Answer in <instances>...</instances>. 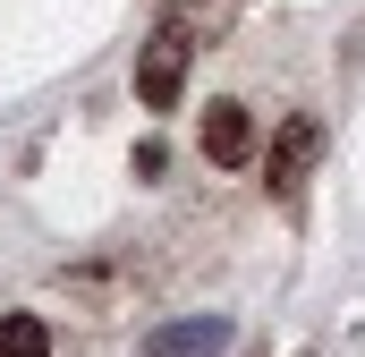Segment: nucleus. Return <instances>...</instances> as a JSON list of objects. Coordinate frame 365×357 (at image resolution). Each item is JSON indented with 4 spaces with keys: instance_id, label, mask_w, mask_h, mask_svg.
<instances>
[{
    "instance_id": "obj_4",
    "label": "nucleus",
    "mask_w": 365,
    "mask_h": 357,
    "mask_svg": "<svg viewBox=\"0 0 365 357\" xmlns=\"http://www.w3.org/2000/svg\"><path fill=\"white\" fill-rule=\"evenodd\" d=\"M314 145H323V136H314V119H289V128H280V145H272V187H280V196H289L297 171L314 162Z\"/></svg>"
},
{
    "instance_id": "obj_3",
    "label": "nucleus",
    "mask_w": 365,
    "mask_h": 357,
    "mask_svg": "<svg viewBox=\"0 0 365 357\" xmlns=\"http://www.w3.org/2000/svg\"><path fill=\"white\" fill-rule=\"evenodd\" d=\"M204 154H212V162H230V171H238V162H247V154H255V119H247V111H238V102H212V111H204Z\"/></svg>"
},
{
    "instance_id": "obj_1",
    "label": "nucleus",
    "mask_w": 365,
    "mask_h": 357,
    "mask_svg": "<svg viewBox=\"0 0 365 357\" xmlns=\"http://www.w3.org/2000/svg\"><path fill=\"white\" fill-rule=\"evenodd\" d=\"M187 51H195V43H187V26H162V34L145 43V60H136V102H145V111H170V102H179Z\"/></svg>"
},
{
    "instance_id": "obj_5",
    "label": "nucleus",
    "mask_w": 365,
    "mask_h": 357,
    "mask_svg": "<svg viewBox=\"0 0 365 357\" xmlns=\"http://www.w3.org/2000/svg\"><path fill=\"white\" fill-rule=\"evenodd\" d=\"M0 357H51V332L34 315H0Z\"/></svg>"
},
{
    "instance_id": "obj_2",
    "label": "nucleus",
    "mask_w": 365,
    "mask_h": 357,
    "mask_svg": "<svg viewBox=\"0 0 365 357\" xmlns=\"http://www.w3.org/2000/svg\"><path fill=\"white\" fill-rule=\"evenodd\" d=\"M221 349H230V323L221 315H187V323H170V332L145 341V357H221Z\"/></svg>"
}]
</instances>
